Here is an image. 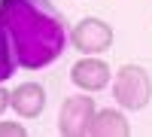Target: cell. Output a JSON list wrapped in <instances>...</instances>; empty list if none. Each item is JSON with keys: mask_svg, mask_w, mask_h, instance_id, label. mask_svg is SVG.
Returning a JSON list of instances; mask_svg holds the SVG:
<instances>
[{"mask_svg": "<svg viewBox=\"0 0 152 137\" xmlns=\"http://www.w3.org/2000/svg\"><path fill=\"white\" fill-rule=\"evenodd\" d=\"M94 113H97V104H94V97H88V92L64 97L61 113H58V134L61 137H85Z\"/></svg>", "mask_w": 152, "mask_h": 137, "instance_id": "4", "label": "cell"}, {"mask_svg": "<svg viewBox=\"0 0 152 137\" xmlns=\"http://www.w3.org/2000/svg\"><path fill=\"white\" fill-rule=\"evenodd\" d=\"M110 79H113L110 64H107L100 55H82V58L70 67V82H73L79 92H88V95L107 89Z\"/></svg>", "mask_w": 152, "mask_h": 137, "instance_id": "5", "label": "cell"}, {"mask_svg": "<svg viewBox=\"0 0 152 137\" xmlns=\"http://www.w3.org/2000/svg\"><path fill=\"white\" fill-rule=\"evenodd\" d=\"M113 97L122 110L140 113L152 101V79L140 64H122L113 73Z\"/></svg>", "mask_w": 152, "mask_h": 137, "instance_id": "2", "label": "cell"}, {"mask_svg": "<svg viewBox=\"0 0 152 137\" xmlns=\"http://www.w3.org/2000/svg\"><path fill=\"white\" fill-rule=\"evenodd\" d=\"M113 40H116L113 28L97 15L79 18L70 31V43L79 55H104L107 49H113Z\"/></svg>", "mask_w": 152, "mask_h": 137, "instance_id": "3", "label": "cell"}, {"mask_svg": "<svg viewBox=\"0 0 152 137\" xmlns=\"http://www.w3.org/2000/svg\"><path fill=\"white\" fill-rule=\"evenodd\" d=\"M46 89L40 82H21L12 89V113L18 119H37L46 110Z\"/></svg>", "mask_w": 152, "mask_h": 137, "instance_id": "6", "label": "cell"}, {"mask_svg": "<svg viewBox=\"0 0 152 137\" xmlns=\"http://www.w3.org/2000/svg\"><path fill=\"white\" fill-rule=\"evenodd\" d=\"M18 61H15V52H12V40L3 28V21H0V82H6L12 73H15Z\"/></svg>", "mask_w": 152, "mask_h": 137, "instance_id": "8", "label": "cell"}, {"mask_svg": "<svg viewBox=\"0 0 152 137\" xmlns=\"http://www.w3.org/2000/svg\"><path fill=\"white\" fill-rule=\"evenodd\" d=\"M131 134V125L125 119L122 110H97L91 125H88V137H128Z\"/></svg>", "mask_w": 152, "mask_h": 137, "instance_id": "7", "label": "cell"}, {"mask_svg": "<svg viewBox=\"0 0 152 137\" xmlns=\"http://www.w3.org/2000/svg\"><path fill=\"white\" fill-rule=\"evenodd\" d=\"M0 137H28V128L21 122H0Z\"/></svg>", "mask_w": 152, "mask_h": 137, "instance_id": "9", "label": "cell"}, {"mask_svg": "<svg viewBox=\"0 0 152 137\" xmlns=\"http://www.w3.org/2000/svg\"><path fill=\"white\" fill-rule=\"evenodd\" d=\"M0 21L12 40L18 67L43 70L64 55L67 31L64 18L49 0H0Z\"/></svg>", "mask_w": 152, "mask_h": 137, "instance_id": "1", "label": "cell"}, {"mask_svg": "<svg viewBox=\"0 0 152 137\" xmlns=\"http://www.w3.org/2000/svg\"><path fill=\"white\" fill-rule=\"evenodd\" d=\"M9 107H12V92H6V89H3V82H0V116H3Z\"/></svg>", "mask_w": 152, "mask_h": 137, "instance_id": "10", "label": "cell"}]
</instances>
